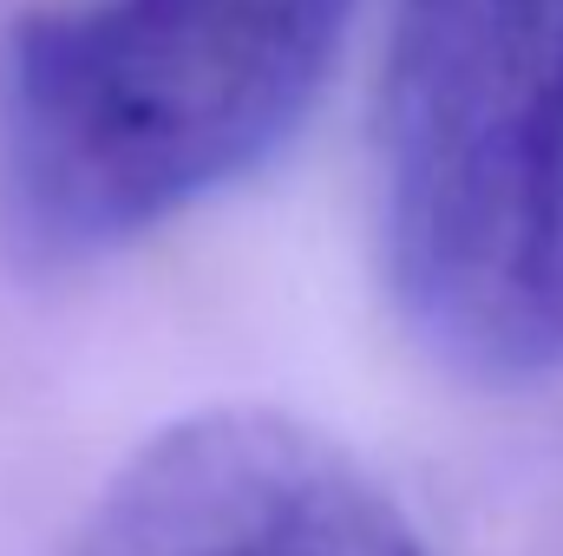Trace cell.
<instances>
[{
  "mask_svg": "<svg viewBox=\"0 0 563 556\" xmlns=\"http://www.w3.org/2000/svg\"><path fill=\"white\" fill-rule=\"evenodd\" d=\"M354 0H86L0 53V223L79 269L269 164L321 99Z\"/></svg>",
  "mask_w": 563,
  "mask_h": 556,
  "instance_id": "6da1fadb",
  "label": "cell"
},
{
  "mask_svg": "<svg viewBox=\"0 0 563 556\" xmlns=\"http://www.w3.org/2000/svg\"><path fill=\"white\" fill-rule=\"evenodd\" d=\"M380 256L478 387L563 367V0H400L380 66Z\"/></svg>",
  "mask_w": 563,
  "mask_h": 556,
  "instance_id": "7a4b0ae2",
  "label": "cell"
},
{
  "mask_svg": "<svg viewBox=\"0 0 563 556\" xmlns=\"http://www.w3.org/2000/svg\"><path fill=\"white\" fill-rule=\"evenodd\" d=\"M73 556H426V544L308 425L197 413L112 478Z\"/></svg>",
  "mask_w": 563,
  "mask_h": 556,
  "instance_id": "3957f363",
  "label": "cell"
}]
</instances>
